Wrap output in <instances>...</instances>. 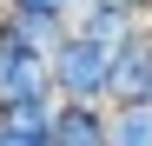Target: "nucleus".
Returning a JSON list of instances; mask_svg holds the SVG:
<instances>
[{"mask_svg": "<svg viewBox=\"0 0 152 146\" xmlns=\"http://www.w3.org/2000/svg\"><path fill=\"white\" fill-rule=\"evenodd\" d=\"M53 93H60V100L106 106V93H113V46H99L86 33H66L53 46Z\"/></svg>", "mask_w": 152, "mask_h": 146, "instance_id": "nucleus-1", "label": "nucleus"}, {"mask_svg": "<svg viewBox=\"0 0 152 146\" xmlns=\"http://www.w3.org/2000/svg\"><path fill=\"white\" fill-rule=\"evenodd\" d=\"M0 100L7 106H20V100H60L53 93V53L0 33Z\"/></svg>", "mask_w": 152, "mask_h": 146, "instance_id": "nucleus-2", "label": "nucleus"}, {"mask_svg": "<svg viewBox=\"0 0 152 146\" xmlns=\"http://www.w3.org/2000/svg\"><path fill=\"white\" fill-rule=\"evenodd\" d=\"M139 100H152V20L126 46H113V93H106V106H139Z\"/></svg>", "mask_w": 152, "mask_h": 146, "instance_id": "nucleus-3", "label": "nucleus"}, {"mask_svg": "<svg viewBox=\"0 0 152 146\" xmlns=\"http://www.w3.org/2000/svg\"><path fill=\"white\" fill-rule=\"evenodd\" d=\"M145 27V13H132L126 0H73V33H86L99 46H126Z\"/></svg>", "mask_w": 152, "mask_h": 146, "instance_id": "nucleus-4", "label": "nucleus"}, {"mask_svg": "<svg viewBox=\"0 0 152 146\" xmlns=\"http://www.w3.org/2000/svg\"><path fill=\"white\" fill-rule=\"evenodd\" d=\"M106 126H113V146H152V100L106 106Z\"/></svg>", "mask_w": 152, "mask_h": 146, "instance_id": "nucleus-5", "label": "nucleus"}, {"mask_svg": "<svg viewBox=\"0 0 152 146\" xmlns=\"http://www.w3.org/2000/svg\"><path fill=\"white\" fill-rule=\"evenodd\" d=\"M0 146H60V139H53V126H7Z\"/></svg>", "mask_w": 152, "mask_h": 146, "instance_id": "nucleus-6", "label": "nucleus"}, {"mask_svg": "<svg viewBox=\"0 0 152 146\" xmlns=\"http://www.w3.org/2000/svg\"><path fill=\"white\" fill-rule=\"evenodd\" d=\"M7 7H20V13H60V20H73V0H7Z\"/></svg>", "mask_w": 152, "mask_h": 146, "instance_id": "nucleus-7", "label": "nucleus"}, {"mask_svg": "<svg viewBox=\"0 0 152 146\" xmlns=\"http://www.w3.org/2000/svg\"><path fill=\"white\" fill-rule=\"evenodd\" d=\"M0 139H7V100H0Z\"/></svg>", "mask_w": 152, "mask_h": 146, "instance_id": "nucleus-8", "label": "nucleus"}, {"mask_svg": "<svg viewBox=\"0 0 152 146\" xmlns=\"http://www.w3.org/2000/svg\"><path fill=\"white\" fill-rule=\"evenodd\" d=\"M0 13H7V0H0Z\"/></svg>", "mask_w": 152, "mask_h": 146, "instance_id": "nucleus-9", "label": "nucleus"}]
</instances>
